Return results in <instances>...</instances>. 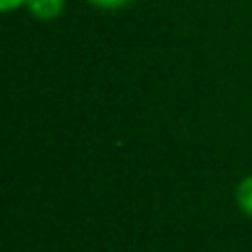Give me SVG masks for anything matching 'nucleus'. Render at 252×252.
<instances>
[{
    "label": "nucleus",
    "mask_w": 252,
    "mask_h": 252,
    "mask_svg": "<svg viewBox=\"0 0 252 252\" xmlns=\"http://www.w3.org/2000/svg\"><path fill=\"white\" fill-rule=\"evenodd\" d=\"M25 10L40 20V23H50V20H57L64 10V0H28Z\"/></svg>",
    "instance_id": "1"
},
{
    "label": "nucleus",
    "mask_w": 252,
    "mask_h": 252,
    "mask_svg": "<svg viewBox=\"0 0 252 252\" xmlns=\"http://www.w3.org/2000/svg\"><path fill=\"white\" fill-rule=\"evenodd\" d=\"M235 203H237V208H240L247 218H252V173L245 176V178L237 183V188H235Z\"/></svg>",
    "instance_id": "2"
},
{
    "label": "nucleus",
    "mask_w": 252,
    "mask_h": 252,
    "mask_svg": "<svg viewBox=\"0 0 252 252\" xmlns=\"http://www.w3.org/2000/svg\"><path fill=\"white\" fill-rule=\"evenodd\" d=\"M131 0H89V5L94 8H101V10H119V8H126Z\"/></svg>",
    "instance_id": "3"
},
{
    "label": "nucleus",
    "mask_w": 252,
    "mask_h": 252,
    "mask_svg": "<svg viewBox=\"0 0 252 252\" xmlns=\"http://www.w3.org/2000/svg\"><path fill=\"white\" fill-rule=\"evenodd\" d=\"M28 5V0H0V10L3 13H13V10H20Z\"/></svg>",
    "instance_id": "4"
}]
</instances>
